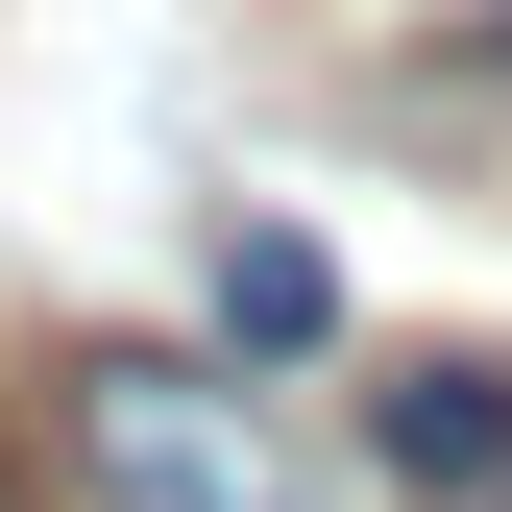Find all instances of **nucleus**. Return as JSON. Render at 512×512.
Segmentation results:
<instances>
[{"label": "nucleus", "instance_id": "1", "mask_svg": "<svg viewBox=\"0 0 512 512\" xmlns=\"http://www.w3.org/2000/svg\"><path fill=\"white\" fill-rule=\"evenodd\" d=\"M49 439H74V512H293V439L220 366H171V342H74Z\"/></svg>", "mask_w": 512, "mask_h": 512}, {"label": "nucleus", "instance_id": "2", "mask_svg": "<svg viewBox=\"0 0 512 512\" xmlns=\"http://www.w3.org/2000/svg\"><path fill=\"white\" fill-rule=\"evenodd\" d=\"M366 439H391L415 512H464V488H512V366H488V342H415L391 391H366Z\"/></svg>", "mask_w": 512, "mask_h": 512}, {"label": "nucleus", "instance_id": "5", "mask_svg": "<svg viewBox=\"0 0 512 512\" xmlns=\"http://www.w3.org/2000/svg\"><path fill=\"white\" fill-rule=\"evenodd\" d=\"M464 512H512V488H464Z\"/></svg>", "mask_w": 512, "mask_h": 512}, {"label": "nucleus", "instance_id": "4", "mask_svg": "<svg viewBox=\"0 0 512 512\" xmlns=\"http://www.w3.org/2000/svg\"><path fill=\"white\" fill-rule=\"evenodd\" d=\"M439 98H512V0H488V49H464V74H439Z\"/></svg>", "mask_w": 512, "mask_h": 512}, {"label": "nucleus", "instance_id": "3", "mask_svg": "<svg viewBox=\"0 0 512 512\" xmlns=\"http://www.w3.org/2000/svg\"><path fill=\"white\" fill-rule=\"evenodd\" d=\"M220 342H244V366H293V342H342V269H317L293 220H220Z\"/></svg>", "mask_w": 512, "mask_h": 512}]
</instances>
